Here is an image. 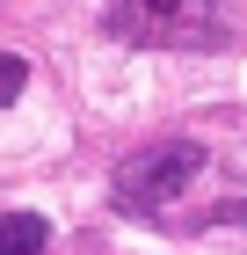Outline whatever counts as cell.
Returning a JSON list of instances; mask_svg holds the SVG:
<instances>
[{
    "mask_svg": "<svg viewBox=\"0 0 247 255\" xmlns=\"http://www.w3.org/2000/svg\"><path fill=\"white\" fill-rule=\"evenodd\" d=\"M51 248V226L37 212H0V255H44Z\"/></svg>",
    "mask_w": 247,
    "mask_h": 255,
    "instance_id": "7a4b0ae2",
    "label": "cell"
},
{
    "mask_svg": "<svg viewBox=\"0 0 247 255\" xmlns=\"http://www.w3.org/2000/svg\"><path fill=\"white\" fill-rule=\"evenodd\" d=\"M138 7H146V15H174L182 0H138Z\"/></svg>",
    "mask_w": 247,
    "mask_h": 255,
    "instance_id": "277c9868",
    "label": "cell"
},
{
    "mask_svg": "<svg viewBox=\"0 0 247 255\" xmlns=\"http://www.w3.org/2000/svg\"><path fill=\"white\" fill-rule=\"evenodd\" d=\"M22 80H29V66H22L15 51H0V102H15V95H22Z\"/></svg>",
    "mask_w": 247,
    "mask_h": 255,
    "instance_id": "3957f363",
    "label": "cell"
},
{
    "mask_svg": "<svg viewBox=\"0 0 247 255\" xmlns=\"http://www.w3.org/2000/svg\"><path fill=\"white\" fill-rule=\"evenodd\" d=\"M196 168H204V146L160 138V146H146V153H131L124 168H116L109 197L124 204V212H160V204H174V197L196 182Z\"/></svg>",
    "mask_w": 247,
    "mask_h": 255,
    "instance_id": "6da1fadb",
    "label": "cell"
}]
</instances>
